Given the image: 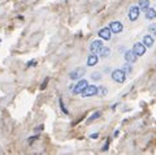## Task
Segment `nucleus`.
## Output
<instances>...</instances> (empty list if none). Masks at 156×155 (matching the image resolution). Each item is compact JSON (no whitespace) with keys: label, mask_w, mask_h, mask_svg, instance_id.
<instances>
[{"label":"nucleus","mask_w":156,"mask_h":155,"mask_svg":"<svg viewBox=\"0 0 156 155\" xmlns=\"http://www.w3.org/2000/svg\"><path fill=\"white\" fill-rule=\"evenodd\" d=\"M99 95V88L96 85H87L86 88L81 91L82 98H91V96Z\"/></svg>","instance_id":"obj_1"},{"label":"nucleus","mask_w":156,"mask_h":155,"mask_svg":"<svg viewBox=\"0 0 156 155\" xmlns=\"http://www.w3.org/2000/svg\"><path fill=\"white\" fill-rule=\"evenodd\" d=\"M111 77L115 82H117V84H124L126 81V73L122 69H113L111 73Z\"/></svg>","instance_id":"obj_2"},{"label":"nucleus","mask_w":156,"mask_h":155,"mask_svg":"<svg viewBox=\"0 0 156 155\" xmlns=\"http://www.w3.org/2000/svg\"><path fill=\"white\" fill-rule=\"evenodd\" d=\"M85 74H86V68L85 67H78V68H74V69L69 73V78L72 81H78V80H81Z\"/></svg>","instance_id":"obj_3"},{"label":"nucleus","mask_w":156,"mask_h":155,"mask_svg":"<svg viewBox=\"0 0 156 155\" xmlns=\"http://www.w3.org/2000/svg\"><path fill=\"white\" fill-rule=\"evenodd\" d=\"M104 47V43H103V39H95L90 43V51L91 54H99L101 51V48Z\"/></svg>","instance_id":"obj_4"},{"label":"nucleus","mask_w":156,"mask_h":155,"mask_svg":"<svg viewBox=\"0 0 156 155\" xmlns=\"http://www.w3.org/2000/svg\"><path fill=\"white\" fill-rule=\"evenodd\" d=\"M89 85V82H87V80H83V78H81V80H78L77 84L73 86V89H72V93L74 94V95H78V94H81V91L83 90L86 86Z\"/></svg>","instance_id":"obj_5"},{"label":"nucleus","mask_w":156,"mask_h":155,"mask_svg":"<svg viewBox=\"0 0 156 155\" xmlns=\"http://www.w3.org/2000/svg\"><path fill=\"white\" fill-rule=\"evenodd\" d=\"M128 14H129V20L131 22H134V21L138 20L139 16H140V8L138 5H131L129 8V13Z\"/></svg>","instance_id":"obj_6"},{"label":"nucleus","mask_w":156,"mask_h":155,"mask_svg":"<svg viewBox=\"0 0 156 155\" xmlns=\"http://www.w3.org/2000/svg\"><path fill=\"white\" fill-rule=\"evenodd\" d=\"M131 51H133L134 54L139 57V56H143V55L146 54L147 48H146V46L143 45V43L136 42V43H134V46H133V48H131Z\"/></svg>","instance_id":"obj_7"},{"label":"nucleus","mask_w":156,"mask_h":155,"mask_svg":"<svg viewBox=\"0 0 156 155\" xmlns=\"http://www.w3.org/2000/svg\"><path fill=\"white\" fill-rule=\"evenodd\" d=\"M98 35H99V38H100V39H103V41H109L111 37H112V31H111L109 26L101 27L100 30L98 31Z\"/></svg>","instance_id":"obj_8"},{"label":"nucleus","mask_w":156,"mask_h":155,"mask_svg":"<svg viewBox=\"0 0 156 155\" xmlns=\"http://www.w3.org/2000/svg\"><path fill=\"white\" fill-rule=\"evenodd\" d=\"M109 29L113 34H120L124 30V25L120 21H112V22H109Z\"/></svg>","instance_id":"obj_9"},{"label":"nucleus","mask_w":156,"mask_h":155,"mask_svg":"<svg viewBox=\"0 0 156 155\" xmlns=\"http://www.w3.org/2000/svg\"><path fill=\"white\" fill-rule=\"evenodd\" d=\"M124 59L126 63H129V64H134V63H136V60H138V56L131 50H126L124 52Z\"/></svg>","instance_id":"obj_10"},{"label":"nucleus","mask_w":156,"mask_h":155,"mask_svg":"<svg viewBox=\"0 0 156 155\" xmlns=\"http://www.w3.org/2000/svg\"><path fill=\"white\" fill-rule=\"evenodd\" d=\"M142 43L146 46V48H151L154 46V43H155V39H154V37L151 35V34H147V35H144L143 37V41Z\"/></svg>","instance_id":"obj_11"},{"label":"nucleus","mask_w":156,"mask_h":155,"mask_svg":"<svg viewBox=\"0 0 156 155\" xmlns=\"http://www.w3.org/2000/svg\"><path fill=\"white\" fill-rule=\"evenodd\" d=\"M98 61H99V56L96 54H91V55H89V57H87L86 64H87V67H95L98 64Z\"/></svg>","instance_id":"obj_12"},{"label":"nucleus","mask_w":156,"mask_h":155,"mask_svg":"<svg viewBox=\"0 0 156 155\" xmlns=\"http://www.w3.org/2000/svg\"><path fill=\"white\" fill-rule=\"evenodd\" d=\"M146 13H144V16H146V20H154V18L156 17V9H154V8H147L144 11Z\"/></svg>","instance_id":"obj_13"},{"label":"nucleus","mask_w":156,"mask_h":155,"mask_svg":"<svg viewBox=\"0 0 156 155\" xmlns=\"http://www.w3.org/2000/svg\"><path fill=\"white\" fill-rule=\"evenodd\" d=\"M98 55H99L100 59H107V57H109V56H111V48L104 46L103 48H101V51H100Z\"/></svg>","instance_id":"obj_14"},{"label":"nucleus","mask_w":156,"mask_h":155,"mask_svg":"<svg viewBox=\"0 0 156 155\" xmlns=\"http://www.w3.org/2000/svg\"><path fill=\"white\" fill-rule=\"evenodd\" d=\"M100 117H101V112H100V111H95V112L92 114L89 119H87V123H92L94 120H98V119H100Z\"/></svg>","instance_id":"obj_15"},{"label":"nucleus","mask_w":156,"mask_h":155,"mask_svg":"<svg viewBox=\"0 0 156 155\" xmlns=\"http://www.w3.org/2000/svg\"><path fill=\"white\" fill-rule=\"evenodd\" d=\"M138 7L140 8V11H146L150 7V0H139Z\"/></svg>","instance_id":"obj_16"},{"label":"nucleus","mask_w":156,"mask_h":155,"mask_svg":"<svg viewBox=\"0 0 156 155\" xmlns=\"http://www.w3.org/2000/svg\"><path fill=\"white\" fill-rule=\"evenodd\" d=\"M58 106H60V110L64 112L65 115H69V111H68V108H66V106H65V103H64V100H62V98L60 96L58 98Z\"/></svg>","instance_id":"obj_17"},{"label":"nucleus","mask_w":156,"mask_h":155,"mask_svg":"<svg viewBox=\"0 0 156 155\" xmlns=\"http://www.w3.org/2000/svg\"><path fill=\"white\" fill-rule=\"evenodd\" d=\"M101 78H103V74H101L100 72H94V73H91L92 81H101Z\"/></svg>","instance_id":"obj_18"},{"label":"nucleus","mask_w":156,"mask_h":155,"mask_svg":"<svg viewBox=\"0 0 156 155\" xmlns=\"http://www.w3.org/2000/svg\"><path fill=\"white\" fill-rule=\"evenodd\" d=\"M121 69H122L126 74H130V73H131V70H133V68H131V64H129V63H126V64H125L122 68H121Z\"/></svg>","instance_id":"obj_19"},{"label":"nucleus","mask_w":156,"mask_h":155,"mask_svg":"<svg viewBox=\"0 0 156 155\" xmlns=\"http://www.w3.org/2000/svg\"><path fill=\"white\" fill-rule=\"evenodd\" d=\"M148 31L151 33V35L156 38V23H150L148 25Z\"/></svg>","instance_id":"obj_20"},{"label":"nucleus","mask_w":156,"mask_h":155,"mask_svg":"<svg viewBox=\"0 0 156 155\" xmlns=\"http://www.w3.org/2000/svg\"><path fill=\"white\" fill-rule=\"evenodd\" d=\"M39 137H41V134H34V135H30V137L27 138V142H29V145L34 143V142L37 141V139H39Z\"/></svg>","instance_id":"obj_21"},{"label":"nucleus","mask_w":156,"mask_h":155,"mask_svg":"<svg viewBox=\"0 0 156 155\" xmlns=\"http://www.w3.org/2000/svg\"><path fill=\"white\" fill-rule=\"evenodd\" d=\"M109 143H111V139H109V138H107V141H105V143H104V146L101 147V151H107V150L109 149Z\"/></svg>","instance_id":"obj_22"},{"label":"nucleus","mask_w":156,"mask_h":155,"mask_svg":"<svg viewBox=\"0 0 156 155\" xmlns=\"http://www.w3.org/2000/svg\"><path fill=\"white\" fill-rule=\"evenodd\" d=\"M48 81H50V78L48 77H46L44 78V81L42 82V85H41V90H44L46 88H47V85H48Z\"/></svg>","instance_id":"obj_23"},{"label":"nucleus","mask_w":156,"mask_h":155,"mask_svg":"<svg viewBox=\"0 0 156 155\" xmlns=\"http://www.w3.org/2000/svg\"><path fill=\"white\" fill-rule=\"evenodd\" d=\"M98 88H99L100 95H107V93H108V90H107V88H104V86H98Z\"/></svg>","instance_id":"obj_24"},{"label":"nucleus","mask_w":156,"mask_h":155,"mask_svg":"<svg viewBox=\"0 0 156 155\" xmlns=\"http://www.w3.org/2000/svg\"><path fill=\"white\" fill-rule=\"evenodd\" d=\"M37 65V60H30V61H27V64L26 67L27 68H30V67H35Z\"/></svg>","instance_id":"obj_25"},{"label":"nucleus","mask_w":156,"mask_h":155,"mask_svg":"<svg viewBox=\"0 0 156 155\" xmlns=\"http://www.w3.org/2000/svg\"><path fill=\"white\" fill-rule=\"evenodd\" d=\"M90 138L91 139H98V138H99V133H92V134H90Z\"/></svg>","instance_id":"obj_26"},{"label":"nucleus","mask_w":156,"mask_h":155,"mask_svg":"<svg viewBox=\"0 0 156 155\" xmlns=\"http://www.w3.org/2000/svg\"><path fill=\"white\" fill-rule=\"evenodd\" d=\"M43 129H44V125H38L34 130H35V132H41V130H43Z\"/></svg>","instance_id":"obj_27"},{"label":"nucleus","mask_w":156,"mask_h":155,"mask_svg":"<svg viewBox=\"0 0 156 155\" xmlns=\"http://www.w3.org/2000/svg\"><path fill=\"white\" fill-rule=\"evenodd\" d=\"M119 134H120V130H115V133H113V137L116 138V137H117V135H119Z\"/></svg>","instance_id":"obj_28"},{"label":"nucleus","mask_w":156,"mask_h":155,"mask_svg":"<svg viewBox=\"0 0 156 155\" xmlns=\"http://www.w3.org/2000/svg\"><path fill=\"white\" fill-rule=\"evenodd\" d=\"M117 106H119V103H115L113 106H112V110H113V111H115V110H116V107H117Z\"/></svg>","instance_id":"obj_29"},{"label":"nucleus","mask_w":156,"mask_h":155,"mask_svg":"<svg viewBox=\"0 0 156 155\" xmlns=\"http://www.w3.org/2000/svg\"><path fill=\"white\" fill-rule=\"evenodd\" d=\"M65 2H68V0H65Z\"/></svg>","instance_id":"obj_30"}]
</instances>
